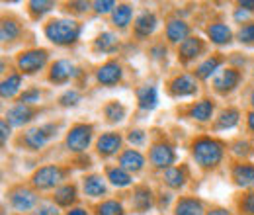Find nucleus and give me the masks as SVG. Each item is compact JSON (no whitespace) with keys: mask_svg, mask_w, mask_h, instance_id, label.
<instances>
[{"mask_svg":"<svg viewBox=\"0 0 254 215\" xmlns=\"http://www.w3.org/2000/svg\"><path fill=\"white\" fill-rule=\"evenodd\" d=\"M191 153L193 158L199 166L203 168H211V166H217L223 158V147L221 143L213 141V139H197L193 145H191Z\"/></svg>","mask_w":254,"mask_h":215,"instance_id":"1","label":"nucleus"},{"mask_svg":"<svg viewBox=\"0 0 254 215\" xmlns=\"http://www.w3.org/2000/svg\"><path fill=\"white\" fill-rule=\"evenodd\" d=\"M45 35L57 45H70L78 39L80 26L72 20H53L45 26Z\"/></svg>","mask_w":254,"mask_h":215,"instance_id":"2","label":"nucleus"},{"mask_svg":"<svg viewBox=\"0 0 254 215\" xmlns=\"http://www.w3.org/2000/svg\"><path fill=\"white\" fill-rule=\"evenodd\" d=\"M64 178V170L59 166H43L33 174L32 182L39 190H49L55 188Z\"/></svg>","mask_w":254,"mask_h":215,"instance_id":"3","label":"nucleus"},{"mask_svg":"<svg viewBox=\"0 0 254 215\" xmlns=\"http://www.w3.org/2000/svg\"><path fill=\"white\" fill-rule=\"evenodd\" d=\"M92 139V127L90 125H76L66 135V147L74 153H82Z\"/></svg>","mask_w":254,"mask_h":215,"instance_id":"4","label":"nucleus"},{"mask_svg":"<svg viewBox=\"0 0 254 215\" xmlns=\"http://www.w3.org/2000/svg\"><path fill=\"white\" fill-rule=\"evenodd\" d=\"M47 61V51L43 49H35V51H28V53H22L18 57V67L22 72L26 74H32L35 71H39Z\"/></svg>","mask_w":254,"mask_h":215,"instance_id":"5","label":"nucleus"},{"mask_svg":"<svg viewBox=\"0 0 254 215\" xmlns=\"http://www.w3.org/2000/svg\"><path fill=\"white\" fill-rule=\"evenodd\" d=\"M10 202H12V206L18 212H28V210H32L33 206H35L37 198H35V194H33L32 190H28V188H16L10 194Z\"/></svg>","mask_w":254,"mask_h":215,"instance_id":"6","label":"nucleus"},{"mask_svg":"<svg viewBox=\"0 0 254 215\" xmlns=\"http://www.w3.org/2000/svg\"><path fill=\"white\" fill-rule=\"evenodd\" d=\"M174 151L170 145H164L159 143L151 149V162L157 166V168H170V164L174 162Z\"/></svg>","mask_w":254,"mask_h":215,"instance_id":"7","label":"nucleus"},{"mask_svg":"<svg viewBox=\"0 0 254 215\" xmlns=\"http://www.w3.org/2000/svg\"><path fill=\"white\" fill-rule=\"evenodd\" d=\"M53 127L51 125H47V127H33L30 129L28 133H26V137H24V143L30 147V149H41L45 143H47V139H49V131H51Z\"/></svg>","mask_w":254,"mask_h":215,"instance_id":"8","label":"nucleus"},{"mask_svg":"<svg viewBox=\"0 0 254 215\" xmlns=\"http://www.w3.org/2000/svg\"><path fill=\"white\" fill-rule=\"evenodd\" d=\"M120 145H122V137H120V133H104V135L98 139V143H96L98 153L102 154V156H110V154H114L118 149H120Z\"/></svg>","mask_w":254,"mask_h":215,"instance_id":"9","label":"nucleus"},{"mask_svg":"<svg viewBox=\"0 0 254 215\" xmlns=\"http://www.w3.org/2000/svg\"><path fill=\"white\" fill-rule=\"evenodd\" d=\"M32 116H33V110L30 106H26V104H18V106H14V108H10V110L6 112L8 122L12 123V125H16V127L28 123L32 120Z\"/></svg>","mask_w":254,"mask_h":215,"instance_id":"10","label":"nucleus"},{"mask_svg":"<svg viewBox=\"0 0 254 215\" xmlns=\"http://www.w3.org/2000/svg\"><path fill=\"white\" fill-rule=\"evenodd\" d=\"M195 90H197L195 80L188 74H182V76L174 78L172 84H170V92L174 96H191V94H195Z\"/></svg>","mask_w":254,"mask_h":215,"instance_id":"11","label":"nucleus"},{"mask_svg":"<svg viewBox=\"0 0 254 215\" xmlns=\"http://www.w3.org/2000/svg\"><path fill=\"white\" fill-rule=\"evenodd\" d=\"M98 80L102 84H116L120 78H122V69L118 63H106L98 69Z\"/></svg>","mask_w":254,"mask_h":215,"instance_id":"12","label":"nucleus"},{"mask_svg":"<svg viewBox=\"0 0 254 215\" xmlns=\"http://www.w3.org/2000/svg\"><path fill=\"white\" fill-rule=\"evenodd\" d=\"M237 82H239V72L235 69H227L213 80V86L217 92H229L237 86Z\"/></svg>","mask_w":254,"mask_h":215,"instance_id":"13","label":"nucleus"},{"mask_svg":"<svg viewBox=\"0 0 254 215\" xmlns=\"http://www.w3.org/2000/svg\"><path fill=\"white\" fill-rule=\"evenodd\" d=\"M188 33H190V28H188V24L182 22V20H172V22H168V26H166V35H168V39H170L172 43L186 41V39H188Z\"/></svg>","mask_w":254,"mask_h":215,"instance_id":"14","label":"nucleus"},{"mask_svg":"<svg viewBox=\"0 0 254 215\" xmlns=\"http://www.w3.org/2000/svg\"><path fill=\"white\" fill-rule=\"evenodd\" d=\"M233 180L243 188L254 186V166L251 164H237L233 168Z\"/></svg>","mask_w":254,"mask_h":215,"instance_id":"15","label":"nucleus"},{"mask_svg":"<svg viewBox=\"0 0 254 215\" xmlns=\"http://www.w3.org/2000/svg\"><path fill=\"white\" fill-rule=\"evenodd\" d=\"M155 28H157V18H155V14H151V12H143V14L137 18V22H135V31H137L139 37L151 35V33L155 31Z\"/></svg>","mask_w":254,"mask_h":215,"instance_id":"16","label":"nucleus"},{"mask_svg":"<svg viewBox=\"0 0 254 215\" xmlns=\"http://www.w3.org/2000/svg\"><path fill=\"white\" fill-rule=\"evenodd\" d=\"M74 74V67L68 61H57L51 67V72H49V78L53 82H66L70 76Z\"/></svg>","mask_w":254,"mask_h":215,"instance_id":"17","label":"nucleus"},{"mask_svg":"<svg viewBox=\"0 0 254 215\" xmlns=\"http://www.w3.org/2000/svg\"><path fill=\"white\" fill-rule=\"evenodd\" d=\"M151 206H153V194H151V190L145 188V186L137 188L135 194H133V208H135L139 214H143V212H147Z\"/></svg>","mask_w":254,"mask_h":215,"instance_id":"18","label":"nucleus"},{"mask_svg":"<svg viewBox=\"0 0 254 215\" xmlns=\"http://www.w3.org/2000/svg\"><path fill=\"white\" fill-rule=\"evenodd\" d=\"M143 156L141 153H137V151H126V153L120 156V164H122V168L127 170V172H139L141 168H143Z\"/></svg>","mask_w":254,"mask_h":215,"instance_id":"19","label":"nucleus"},{"mask_svg":"<svg viewBox=\"0 0 254 215\" xmlns=\"http://www.w3.org/2000/svg\"><path fill=\"white\" fill-rule=\"evenodd\" d=\"M176 215H201L203 214V206L201 202L193 200V198H182L178 204H176Z\"/></svg>","mask_w":254,"mask_h":215,"instance_id":"20","label":"nucleus"},{"mask_svg":"<svg viewBox=\"0 0 254 215\" xmlns=\"http://www.w3.org/2000/svg\"><path fill=\"white\" fill-rule=\"evenodd\" d=\"M201 49H203L201 39H197V37H188V39L182 41V45H180V55H182V59L190 61V59L197 57V55L201 53Z\"/></svg>","mask_w":254,"mask_h":215,"instance_id":"21","label":"nucleus"},{"mask_svg":"<svg viewBox=\"0 0 254 215\" xmlns=\"http://www.w3.org/2000/svg\"><path fill=\"white\" fill-rule=\"evenodd\" d=\"M137 100H139V106H141L143 110H153V108L157 106V102H159L157 90H155L153 86H143V88H139V92H137Z\"/></svg>","mask_w":254,"mask_h":215,"instance_id":"22","label":"nucleus"},{"mask_svg":"<svg viewBox=\"0 0 254 215\" xmlns=\"http://www.w3.org/2000/svg\"><path fill=\"white\" fill-rule=\"evenodd\" d=\"M207 35L213 43H229L231 41V30L225 26V24H211L207 28Z\"/></svg>","mask_w":254,"mask_h":215,"instance_id":"23","label":"nucleus"},{"mask_svg":"<svg viewBox=\"0 0 254 215\" xmlns=\"http://www.w3.org/2000/svg\"><path fill=\"white\" fill-rule=\"evenodd\" d=\"M211 114H213V104H211L209 100L197 102L190 112V116L193 120H197V122H207V120L211 118Z\"/></svg>","mask_w":254,"mask_h":215,"instance_id":"24","label":"nucleus"},{"mask_svg":"<svg viewBox=\"0 0 254 215\" xmlns=\"http://www.w3.org/2000/svg\"><path fill=\"white\" fill-rule=\"evenodd\" d=\"M20 84H22V76L20 74H10L8 78H4L2 86H0L2 98H12L14 94L20 90Z\"/></svg>","mask_w":254,"mask_h":215,"instance_id":"25","label":"nucleus"},{"mask_svg":"<svg viewBox=\"0 0 254 215\" xmlns=\"http://www.w3.org/2000/svg\"><path fill=\"white\" fill-rule=\"evenodd\" d=\"M84 192L90 196V198H98L106 192V186H104V180L100 176H88L84 178Z\"/></svg>","mask_w":254,"mask_h":215,"instance_id":"26","label":"nucleus"},{"mask_svg":"<svg viewBox=\"0 0 254 215\" xmlns=\"http://www.w3.org/2000/svg\"><path fill=\"white\" fill-rule=\"evenodd\" d=\"M94 45H96V49L110 53V51H114V49L118 47V37H116L112 31H106V33L98 35V39H96Z\"/></svg>","mask_w":254,"mask_h":215,"instance_id":"27","label":"nucleus"},{"mask_svg":"<svg viewBox=\"0 0 254 215\" xmlns=\"http://www.w3.org/2000/svg\"><path fill=\"white\" fill-rule=\"evenodd\" d=\"M76 200V190H74V186H63V188H59L57 192H55V202L59 204V206H70L72 202Z\"/></svg>","mask_w":254,"mask_h":215,"instance_id":"28","label":"nucleus"},{"mask_svg":"<svg viewBox=\"0 0 254 215\" xmlns=\"http://www.w3.org/2000/svg\"><path fill=\"white\" fill-rule=\"evenodd\" d=\"M131 16H133L131 6L122 4V6H118V8L114 10V24H116L118 28H126L127 24L131 22Z\"/></svg>","mask_w":254,"mask_h":215,"instance_id":"29","label":"nucleus"},{"mask_svg":"<svg viewBox=\"0 0 254 215\" xmlns=\"http://www.w3.org/2000/svg\"><path fill=\"white\" fill-rule=\"evenodd\" d=\"M108 178H110L112 184L120 186V188L131 184V176H129V172L124 170L122 166H120V168H110V170H108Z\"/></svg>","mask_w":254,"mask_h":215,"instance_id":"30","label":"nucleus"},{"mask_svg":"<svg viewBox=\"0 0 254 215\" xmlns=\"http://www.w3.org/2000/svg\"><path fill=\"white\" fill-rule=\"evenodd\" d=\"M104 112H106V118L110 123H118L126 118V108L120 102H110Z\"/></svg>","mask_w":254,"mask_h":215,"instance_id":"31","label":"nucleus"},{"mask_svg":"<svg viewBox=\"0 0 254 215\" xmlns=\"http://www.w3.org/2000/svg\"><path fill=\"white\" fill-rule=\"evenodd\" d=\"M164 182L170 186V188H182L184 182H186L184 170L182 168H168L164 172Z\"/></svg>","mask_w":254,"mask_h":215,"instance_id":"32","label":"nucleus"},{"mask_svg":"<svg viewBox=\"0 0 254 215\" xmlns=\"http://www.w3.org/2000/svg\"><path fill=\"white\" fill-rule=\"evenodd\" d=\"M219 65H221V59L219 57H209L207 61H203L199 67H197V76L199 78H209L217 69H219Z\"/></svg>","mask_w":254,"mask_h":215,"instance_id":"33","label":"nucleus"},{"mask_svg":"<svg viewBox=\"0 0 254 215\" xmlns=\"http://www.w3.org/2000/svg\"><path fill=\"white\" fill-rule=\"evenodd\" d=\"M18 33H20V26L14 20H4L2 22V28H0V39L2 41H12L14 37H18Z\"/></svg>","mask_w":254,"mask_h":215,"instance_id":"34","label":"nucleus"},{"mask_svg":"<svg viewBox=\"0 0 254 215\" xmlns=\"http://www.w3.org/2000/svg\"><path fill=\"white\" fill-rule=\"evenodd\" d=\"M98 215H124V208H122V204L110 200V202H104L102 206H98Z\"/></svg>","mask_w":254,"mask_h":215,"instance_id":"35","label":"nucleus"},{"mask_svg":"<svg viewBox=\"0 0 254 215\" xmlns=\"http://www.w3.org/2000/svg\"><path fill=\"white\" fill-rule=\"evenodd\" d=\"M239 123V112L237 110H225L219 118V127H233Z\"/></svg>","mask_w":254,"mask_h":215,"instance_id":"36","label":"nucleus"},{"mask_svg":"<svg viewBox=\"0 0 254 215\" xmlns=\"http://www.w3.org/2000/svg\"><path fill=\"white\" fill-rule=\"evenodd\" d=\"M51 8H53V2H45V0H32L30 2V10L35 16H41V14L49 12Z\"/></svg>","mask_w":254,"mask_h":215,"instance_id":"37","label":"nucleus"},{"mask_svg":"<svg viewBox=\"0 0 254 215\" xmlns=\"http://www.w3.org/2000/svg\"><path fill=\"white\" fill-rule=\"evenodd\" d=\"M239 39L247 45H253L254 43V24H247L245 28H241L239 31Z\"/></svg>","mask_w":254,"mask_h":215,"instance_id":"38","label":"nucleus"},{"mask_svg":"<svg viewBox=\"0 0 254 215\" xmlns=\"http://www.w3.org/2000/svg\"><path fill=\"white\" fill-rule=\"evenodd\" d=\"M78 100H80V94L76 92V90H66V92L59 98L61 106H76V104H78Z\"/></svg>","mask_w":254,"mask_h":215,"instance_id":"39","label":"nucleus"},{"mask_svg":"<svg viewBox=\"0 0 254 215\" xmlns=\"http://www.w3.org/2000/svg\"><path fill=\"white\" fill-rule=\"evenodd\" d=\"M39 100V90L37 88H30V90H26V92L20 96V102L22 104H33V102H37Z\"/></svg>","mask_w":254,"mask_h":215,"instance_id":"40","label":"nucleus"},{"mask_svg":"<svg viewBox=\"0 0 254 215\" xmlns=\"http://www.w3.org/2000/svg\"><path fill=\"white\" fill-rule=\"evenodd\" d=\"M116 6V2H112V0H98V2H94V10L98 12V14H106V12H110L112 8Z\"/></svg>","mask_w":254,"mask_h":215,"instance_id":"41","label":"nucleus"},{"mask_svg":"<svg viewBox=\"0 0 254 215\" xmlns=\"http://www.w3.org/2000/svg\"><path fill=\"white\" fill-rule=\"evenodd\" d=\"M129 143H133V145H143V141H145V133L141 131V129H135V131H131L129 133Z\"/></svg>","mask_w":254,"mask_h":215,"instance_id":"42","label":"nucleus"},{"mask_svg":"<svg viewBox=\"0 0 254 215\" xmlns=\"http://www.w3.org/2000/svg\"><path fill=\"white\" fill-rule=\"evenodd\" d=\"M243 210L249 215H254V192H251V194L243 200Z\"/></svg>","mask_w":254,"mask_h":215,"instance_id":"43","label":"nucleus"},{"mask_svg":"<svg viewBox=\"0 0 254 215\" xmlns=\"http://www.w3.org/2000/svg\"><path fill=\"white\" fill-rule=\"evenodd\" d=\"M35 215H59V212L53 206H41V208H37Z\"/></svg>","mask_w":254,"mask_h":215,"instance_id":"44","label":"nucleus"},{"mask_svg":"<svg viewBox=\"0 0 254 215\" xmlns=\"http://www.w3.org/2000/svg\"><path fill=\"white\" fill-rule=\"evenodd\" d=\"M0 131H2V145H6V141H8V135H10V129H8V123L2 122L0 123Z\"/></svg>","mask_w":254,"mask_h":215,"instance_id":"45","label":"nucleus"},{"mask_svg":"<svg viewBox=\"0 0 254 215\" xmlns=\"http://www.w3.org/2000/svg\"><path fill=\"white\" fill-rule=\"evenodd\" d=\"M207 215H231L229 212H225V210H211Z\"/></svg>","mask_w":254,"mask_h":215,"instance_id":"46","label":"nucleus"},{"mask_svg":"<svg viewBox=\"0 0 254 215\" xmlns=\"http://www.w3.org/2000/svg\"><path fill=\"white\" fill-rule=\"evenodd\" d=\"M241 8H247V10H254V2H241Z\"/></svg>","mask_w":254,"mask_h":215,"instance_id":"47","label":"nucleus"},{"mask_svg":"<svg viewBox=\"0 0 254 215\" xmlns=\"http://www.w3.org/2000/svg\"><path fill=\"white\" fill-rule=\"evenodd\" d=\"M66 215H88V214H86L84 210H70Z\"/></svg>","mask_w":254,"mask_h":215,"instance_id":"48","label":"nucleus"},{"mask_svg":"<svg viewBox=\"0 0 254 215\" xmlns=\"http://www.w3.org/2000/svg\"><path fill=\"white\" fill-rule=\"evenodd\" d=\"M249 125H251V129L254 131V112L253 114H249Z\"/></svg>","mask_w":254,"mask_h":215,"instance_id":"49","label":"nucleus"},{"mask_svg":"<svg viewBox=\"0 0 254 215\" xmlns=\"http://www.w3.org/2000/svg\"><path fill=\"white\" fill-rule=\"evenodd\" d=\"M251 102H253V106H254V92H253V96H251Z\"/></svg>","mask_w":254,"mask_h":215,"instance_id":"50","label":"nucleus"}]
</instances>
